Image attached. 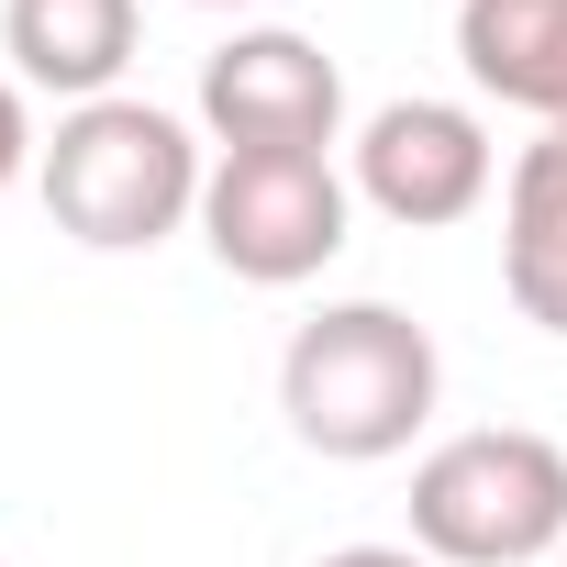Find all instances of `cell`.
<instances>
[{
	"label": "cell",
	"mask_w": 567,
	"mask_h": 567,
	"mask_svg": "<svg viewBox=\"0 0 567 567\" xmlns=\"http://www.w3.org/2000/svg\"><path fill=\"white\" fill-rule=\"evenodd\" d=\"M434 390H445V357H434V334L401 301H334V312H312L278 346V412L334 467L401 456L434 423Z\"/></svg>",
	"instance_id": "cell-1"
},
{
	"label": "cell",
	"mask_w": 567,
	"mask_h": 567,
	"mask_svg": "<svg viewBox=\"0 0 567 567\" xmlns=\"http://www.w3.org/2000/svg\"><path fill=\"white\" fill-rule=\"evenodd\" d=\"M200 178L212 167H200L189 123L156 112V101H123V90L79 101L56 123V145H45V212L90 256H145L178 223H200Z\"/></svg>",
	"instance_id": "cell-2"
},
{
	"label": "cell",
	"mask_w": 567,
	"mask_h": 567,
	"mask_svg": "<svg viewBox=\"0 0 567 567\" xmlns=\"http://www.w3.org/2000/svg\"><path fill=\"white\" fill-rule=\"evenodd\" d=\"M412 545L434 567H534L567 545V445L534 423L445 434L412 467Z\"/></svg>",
	"instance_id": "cell-3"
},
{
	"label": "cell",
	"mask_w": 567,
	"mask_h": 567,
	"mask_svg": "<svg viewBox=\"0 0 567 567\" xmlns=\"http://www.w3.org/2000/svg\"><path fill=\"white\" fill-rule=\"evenodd\" d=\"M357 178L334 156H212L200 178V245L245 290H301L346 256Z\"/></svg>",
	"instance_id": "cell-4"
},
{
	"label": "cell",
	"mask_w": 567,
	"mask_h": 567,
	"mask_svg": "<svg viewBox=\"0 0 567 567\" xmlns=\"http://www.w3.org/2000/svg\"><path fill=\"white\" fill-rule=\"evenodd\" d=\"M200 134L223 156H334L346 68L312 34H290V23H256V34L200 56Z\"/></svg>",
	"instance_id": "cell-5"
},
{
	"label": "cell",
	"mask_w": 567,
	"mask_h": 567,
	"mask_svg": "<svg viewBox=\"0 0 567 567\" xmlns=\"http://www.w3.org/2000/svg\"><path fill=\"white\" fill-rule=\"evenodd\" d=\"M489 178H501V156H489V123L467 101H390L357 134V200L379 223H401V234L467 223L489 200Z\"/></svg>",
	"instance_id": "cell-6"
},
{
	"label": "cell",
	"mask_w": 567,
	"mask_h": 567,
	"mask_svg": "<svg viewBox=\"0 0 567 567\" xmlns=\"http://www.w3.org/2000/svg\"><path fill=\"white\" fill-rule=\"evenodd\" d=\"M134 0H0V56H12L23 90H56L68 112L79 101H112V79L134 68Z\"/></svg>",
	"instance_id": "cell-7"
},
{
	"label": "cell",
	"mask_w": 567,
	"mask_h": 567,
	"mask_svg": "<svg viewBox=\"0 0 567 567\" xmlns=\"http://www.w3.org/2000/svg\"><path fill=\"white\" fill-rule=\"evenodd\" d=\"M456 68L501 112L567 134V0H456Z\"/></svg>",
	"instance_id": "cell-8"
},
{
	"label": "cell",
	"mask_w": 567,
	"mask_h": 567,
	"mask_svg": "<svg viewBox=\"0 0 567 567\" xmlns=\"http://www.w3.org/2000/svg\"><path fill=\"white\" fill-rule=\"evenodd\" d=\"M501 290L534 334H567V134H534L501 189Z\"/></svg>",
	"instance_id": "cell-9"
},
{
	"label": "cell",
	"mask_w": 567,
	"mask_h": 567,
	"mask_svg": "<svg viewBox=\"0 0 567 567\" xmlns=\"http://www.w3.org/2000/svg\"><path fill=\"white\" fill-rule=\"evenodd\" d=\"M23 156H34V123H23V79L0 68V200H12V178H23Z\"/></svg>",
	"instance_id": "cell-10"
},
{
	"label": "cell",
	"mask_w": 567,
	"mask_h": 567,
	"mask_svg": "<svg viewBox=\"0 0 567 567\" xmlns=\"http://www.w3.org/2000/svg\"><path fill=\"white\" fill-rule=\"evenodd\" d=\"M323 567H434V556H423V545H334Z\"/></svg>",
	"instance_id": "cell-11"
},
{
	"label": "cell",
	"mask_w": 567,
	"mask_h": 567,
	"mask_svg": "<svg viewBox=\"0 0 567 567\" xmlns=\"http://www.w3.org/2000/svg\"><path fill=\"white\" fill-rule=\"evenodd\" d=\"M200 12H245V0H200Z\"/></svg>",
	"instance_id": "cell-12"
},
{
	"label": "cell",
	"mask_w": 567,
	"mask_h": 567,
	"mask_svg": "<svg viewBox=\"0 0 567 567\" xmlns=\"http://www.w3.org/2000/svg\"><path fill=\"white\" fill-rule=\"evenodd\" d=\"M0 567H12V556H0Z\"/></svg>",
	"instance_id": "cell-13"
}]
</instances>
